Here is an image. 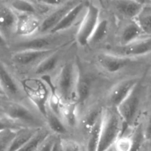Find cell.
I'll use <instances>...</instances> for the list:
<instances>
[{
	"label": "cell",
	"mask_w": 151,
	"mask_h": 151,
	"mask_svg": "<svg viewBox=\"0 0 151 151\" xmlns=\"http://www.w3.org/2000/svg\"><path fill=\"white\" fill-rule=\"evenodd\" d=\"M58 50H24L15 52L11 59L13 63L18 66L22 67H32L34 69L44 59Z\"/></svg>",
	"instance_id": "4fadbf2b"
},
{
	"label": "cell",
	"mask_w": 151,
	"mask_h": 151,
	"mask_svg": "<svg viewBox=\"0 0 151 151\" xmlns=\"http://www.w3.org/2000/svg\"><path fill=\"white\" fill-rule=\"evenodd\" d=\"M109 31V21L108 18L103 17L100 14V19L96 27L88 44H97L104 41Z\"/></svg>",
	"instance_id": "d4e9b609"
},
{
	"label": "cell",
	"mask_w": 151,
	"mask_h": 151,
	"mask_svg": "<svg viewBox=\"0 0 151 151\" xmlns=\"http://www.w3.org/2000/svg\"><path fill=\"white\" fill-rule=\"evenodd\" d=\"M17 16L16 36L30 37L34 33L38 32L42 20L40 16L30 14H17Z\"/></svg>",
	"instance_id": "2e32d148"
},
{
	"label": "cell",
	"mask_w": 151,
	"mask_h": 151,
	"mask_svg": "<svg viewBox=\"0 0 151 151\" xmlns=\"http://www.w3.org/2000/svg\"><path fill=\"white\" fill-rule=\"evenodd\" d=\"M122 22H123V24L119 30V44L118 46L128 45L146 36L134 19Z\"/></svg>",
	"instance_id": "e0dca14e"
},
{
	"label": "cell",
	"mask_w": 151,
	"mask_h": 151,
	"mask_svg": "<svg viewBox=\"0 0 151 151\" xmlns=\"http://www.w3.org/2000/svg\"><path fill=\"white\" fill-rule=\"evenodd\" d=\"M38 129L39 128H24L19 130L12 140L7 151H18L20 150L30 140Z\"/></svg>",
	"instance_id": "44dd1931"
},
{
	"label": "cell",
	"mask_w": 151,
	"mask_h": 151,
	"mask_svg": "<svg viewBox=\"0 0 151 151\" xmlns=\"http://www.w3.org/2000/svg\"><path fill=\"white\" fill-rule=\"evenodd\" d=\"M101 2L111 13L121 21L132 20L144 4L136 0H95Z\"/></svg>",
	"instance_id": "52a82bcc"
},
{
	"label": "cell",
	"mask_w": 151,
	"mask_h": 151,
	"mask_svg": "<svg viewBox=\"0 0 151 151\" xmlns=\"http://www.w3.org/2000/svg\"><path fill=\"white\" fill-rule=\"evenodd\" d=\"M103 109L101 106H94L88 109L84 114L81 120V131L86 136H88L93 127L102 118L103 114Z\"/></svg>",
	"instance_id": "ffe728a7"
},
{
	"label": "cell",
	"mask_w": 151,
	"mask_h": 151,
	"mask_svg": "<svg viewBox=\"0 0 151 151\" xmlns=\"http://www.w3.org/2000/svg\"><path fill=\"white\" fill-rule=\"evenodd\" d=\"M18 16L7 1H0V32L8 41L16 35Z\"/></svg>",
	"instance_id": "5bb4252c"
},
{
	"label": "cell",
	"mask_w": 151,
	"mask_h": 151,
	"mask_svg": "<svg viewBox=\"0 0 151 151\" xmlns=\"http://www.w3.org/2000/svg\"><path fill=\"white\" fill-rule=\"evenodd\" d=\"M88 2L89 0H83L75 5L72 10L68 12L58 24L53 29L51 33L66 32L75 26L77 23L81 24L86 13Z\"/></svg>",
	"instance_id": "8fae6325"
},
{
	"label": "cell",
	"mask_w": 151,
	"mask_h": 151,
	"mask_svg": "<svg viewBox=\"0 0 151 151\" xmlns=\"http://www.w3.org/2000/svg\"><path fill=\"white\" fill-rule=\"evenodd\" d=\"M60 118L66 127L75 128L78 125V106L76 103H63Z\"/></svg>",
	"instance_id": "7402d4cb"
},
{
	"label": "cell",
	"mask_w": 151,
	"mask_h": 151,
	"mask_svg": "<svg viewBox=\"0 0 151 151\" xmlns=\"http://www.w3.org/2000/svg\"><path fill=\"white\" fill-rule=\"evenodd\" d=\"M139 82L138 78H130L122 80L115 84L109 91L108 100L111 107L118 108V106L129 96L134 87Z\"/></svg>",
	"instance_id": "7c38bea8"
},
{
	"label": "cell",
	"mask_w": 151,
	"mask_h": 151,
	"mask_svg": "<svg viewBox=\"0 0 151 151\" xmlns=\"http://www.w3.org/2000/svg\"><path fill=\"white\" fill-rule=\"evenodd\" d=\"M0 86L5 95L10 98L18 99L22 96V88L13 74L0 60Z\"/></svg>",
	"instance_id": "9a60e30c"
},
{
	"label": "cell",
	"mask_w": 151,
	"mask_h": 151,
	"mask_svg": "<svg viewBox=\"0 0 151 151\" xmlns=\"http://www.w3.org/2000/svg\"><path fill=\"white\" fill-rule=\"evenodd\" d=\"M4 96H6V95H5V94H4V91H3V90H2V88H1V86H0V100H1V99Z\"/></svg>",
	"instance_id": "74e56055"
},
{
	"label": "cell",
	"mask_w": 151,
	"mask_h": 151,
	"mask_svg": "<svg viewBox=\"0 0 151 151\" xmlns=\"http://www.w3.org/2000/svg\"><path fill=\"white\" fill-rule=\"evenodd\" d=\"M25 128L16 122H13L11 119L7 117H0V133L7 130H20L22 128Z\"/></svg>",
	"instance_id": "f546056e"
},
{
	"label": "cell",
	"mask_w": 151,
	"mask_h": 151,
	"mask_svg": "<svg viewBox=\"0 0 151 151\" xmlns=\"http://www.w3.org/2000/svg\"><path fill=\"white\" fill-rule=\"evenodd\" d=\"M106 151H116V150H115L114 147V146H113V147H111V148H109V150H107Z\"/></svg>",
	"instance_id": "f35d334b"
},
{
	"label": "cell",
	"mask_w": 151,
	"mask_h": 151,
	"mask_svg": "<svg viewBox=\"0 0 151 151\" xmlns=\"http://www.w3.org/2000/svg\"><path fill=\"white\" fill-rule=\"evenodd\" d=\"M101 10L94 0H89L86 13L78 27L76 39L81 47L88 44L89 40L100 19Z\"/></svg>",
	"instance_id": "8992f818"
},
{
	"label": "cell",
	"mask_w": 151,
	"mask_h": 151,
	"mask_svg": "<svg viewBox=\"0 0 151 151\" xmlns=\"http://www.w3.org/2000/svg\"><path fill=\"white\" fill-rule=\"evenodd\" d=\"M58 139L57 135L52 133L41 143L38 151H52Z\"/></svg>",
	"instance_id": "4dcf8cb0"
},
{
	"label": "cell",
	"mask_w": 151,
	"mask_h": 151,
	"mask_svg": "<svg viewBox=\"0 0 151 151\" xmlns=\"http://www.w3.org/2000/svg\"><path fill=\"white\" fill-rule=\"evenodd\" d=\"M116 151H131L133 140L131 136H121L114 145Z\"/></svg>",
	"instance_id": "f1b7e54d"
},
{
	"label": "cell",
	"mask_w": 151,
	"mask_h": 151,
	"mask_svg": "<svg viewBox=\"0 0 151 151\" xmlns=\"http://www.w3.org/2000/svg\"><path fill=\"white\" fill-rule=\"evenodd\" d=\"M51 134L52 132L50 129H46L44 128H39L30 140L18 151H38L41 143Z\"/></svg>",
	"instance_id": "484cf974"
},
{
	"label": "cell",
	"mask_w": 151,
	"mask_h": 151,
	"mask_svg": "<svg viewBox=\"0 0 151 151\" xmlns=\"http://www.w3.org/2000/svg\"><path fill=\"white\" fill-rule=\"evenodd\" d=\"M78 73V64L72 60L66 62L59 68L54 88L63 103H75Z\"/></svg>",
	"instance_id": "7a4b0ae2"
},
{
	"label": "cell",
	"mask_w": 151,
	"mask_h": 151,
	"mask_svg": "<svg viewBox=\"0 0 151 151\" xmlns=\"http://www.w3.org/2000/svg\"><path fill=\"white\" fill-rule=\"evenodd\" d=\"M134 20L146 36H151V4H144Z\"/></svg>",
	"instance_id": "603a6c76"
},
{
	"label": "cell",
	"mask_w": 151,
	"mask_h": 151,
	"mask_svg": "<svg viewBox=\"0 0 151 151\" xmlns=\"http://www.w3.org/2000/svg\"><path fill=\"white\" fill-rule=\"evenodd\" d=\"M79 67L78 83L76 87V94H75V103L79 107L88 100L91 94L92 89V80L88 74L82 70L81 66Z\"/></svg>",
	"instance_id": "d6986e66"
},
{
	"label": "cell",
	"mask_w": 151,
	"mask_h": 151,
	"mask_svg": "<svg viewBox=\"0 0 151 151\" xmlns=\"http://www.w3.org/2000/svg\"><path fill=\"white\" fill-rule=\"evenodd\" d=\"M35 4L44 6L49 8H55L61 5L64 1L63 0H31Z\"/></svg>",
	"instance_id": "d6a6232c"
},
{
	"label": "cell",
	"mask_w": 151,
	"mask_h": 151,
	"mask_svg": "<svg viewBox=\"0 0 151 151\" xmlns=\"http://www.w3.org/2000/svg\"><path fill=\"white\" fill-rule=\"evenodd\" d=\"M82 1L83 0H68L64 1L61 5L52 9L44 17L42 18L38 32L41 35L51 33L53 29L58 24L68 12Z\"/></svg>",
	"instance_id": "9c48e42d"
},
{
	"label": "cell",
	"mask_w": 151,
	"mask_h": 151,
	"mask_svg": "<svg viewBox=\"0 0 151 151\" xmlns=\"http://www.w3.org/2000/svg\"><path fill=\"white\" fill-rule=\"evenodd\" d=\"M136 1H139V3L142 4H151L150 0H136Z\"/></svg>",
	"instance_id": "8d00e7d4"
},
{
	"label": "cell",
	"mask_w": 151,
	"mask_h": 151,
	"mask_svg": "<svg viewBox=\"0 0 151 151\" xmlns=\"http://www.w3.org/2000/svg\"><path fill=\"white\" fill-rule=\"evenodd\" d=\"M137 59L116 55L108 52L99 53L96 57L99 66L109 74L118 73L127 68L131 67L136 63Z\"/></svg>",
	"instance_id": "ba28073f"
},
{
	"label": "cell",
	"mask_w": 151,
	"mask_h": 151,
	"mask_svg": "<svg viewBox=\"0 0 151 151\" xmlns=\"http://www.w3.org/2000/svg\"><path fill=\"white\" fill-rule=\"evenodd\" d=\"M18 131L7 130L0 133V151H7L12 140Z\"/></svg>",
	"instance_id": "83f0119b"
},
{
	"label": "cell",
	"mask_w": 151,
	"mask_h": 151,
	"mask_svg": "<svg viewBox=\"0 0 151 151\" xmlns=\"http://www.w3.org/2000/svg\"><path fill=\"white\" fill-rule=\"evenodd\" d=\"M108 52L133 58L147 55L151 54V36H145L128 45L117 46Z\"/></svg>",
	"instance_id": "30bf717a"
},
{
	"label": "cell",
	"mask_w": 151,
	"mask_h": 151,
	"mask_svg": "<svg viewBox=\"0 0 151 151\" xmlns=\"http://www.w3.org/2000/svg\"><path fill=\"white\" fill-rule=\"evenodd\" d=\"M62 48V47H61ZM61 48L55 51L46 58L33 69V74L37 76H48L59 66H61Z\"/></svg>",
	"instance_id": "ac0fdd59"
},
{
	"label": "cell",
	"mask_w": 151,
	"mask_h": 151,
	"mask_svg": "<svg viewBox=\"0 0 151 151\" xmlns=\"http://www.w3.org/2000/svg\"><path fill=\"white\" fill-rule=\"evenodd\" d=\"M4 116L25 128H42V120L29 108L19 102H10L3 106Z\"/></svg>",
	"instance_id": "5b68a950"
},
{
	"label": "cell",
	"mask_w": 151,
	"mask_h": 151,
	"mask_svg": "<svg viewBox=\"0 0 151 151\" xmlns=\"http://www.w3.org/2000/svg\"><path fill=\"white\" fill-rule=\"evenodd\" d=\"M60 145L63 151H81V145L75 140L63 139H60Z\"/></svg>",
	"instance_id": "1f68e13d"
},
{
	"label": "cell",
	"mask_w": 151,
	"mask_h": 151,
	"mask_svg": "<svg viewBox=\"0 0 151 151\" xmlns=\"http://www.w3.org/2000/svg\"><path fill=\"white\" fill-rule=\"evenodd\" d=\"M7 47V40L4 38V35L0 32V47L5 48Z\"/></svg>",
	"instance_id": "e575fe53"
},
{
	"label": "cell",
	"mask_w": 151,
	"mask_h": 151,
	"mask_svg": "<svg viewBox=\"0 0 151 151\" xmlns=\"http://www.w3.org/2000/svg\"><path fill=\"white\" fill-rule=\"evenodd\" d=\"M103 117V116H102ZM102 118L96 123L87 136L86 150L97 151L99 142L100 138V130H101Z\"/></svg>",
	"instance_id": "4316f807"
},
{
	"label": "cell",
	"mask_w": 151,
	"mask_h": 151,
	"mask_svg": "<svg viewBox=\"0 0 151 151\" xmlns=\"http://www.w3.org/2000/svg\"><path fill=\"white\" fill-rule=\"evenodd\" d=\"M68 38L63 36L62 32L41 34L35 37H19V39L12 44L11 48L14 52L24 50H58L66 44Z\"/></svg>",
	"instance_id": "3957f363"
},
{
	"label": "cell",
	"mask_w": 151,
	"mask_h": 151,
	"mask_svg": "<svg viewBox=\"0 0 151 151\" xmlns=\"http://www.w3.org/2000/svg\"><path fill=\"white\" fill-rule=\"evenodd\" d=\"M144 130L145 139L151 142V111L147 118L145 126H144Z\"/></svg>",
	"instance_id": "836d02e7"
},
{
	"label": "cell",
	"mask_w": 151,
	"mask_h": 151,
	"mask_svg": "<svg viewBox=\"0 0 151 151\" xmlns=\"http://www.w3.org/2000/svg\"><path fill=\"white\" fill-rule=\"evenodd\" d=\"M52 151H63L60 145V139H58Z\"/></svg>",
	"instance_id": "d590c367"
},
{
	"label": "cell",
	"mask_w": 151,
	"mask_h": 151,
	"mask_svg": "<svg viewBox=\"0 0 151 151\" xmlns=\"http://www.w3.org/2000/svg\"><path fill=\"white\" fill-rule=\"evenodd\" d=\"M143 93V86L139 82L129 96L118 106L117 110L124 122L122 135L125 131L129 128H132L135 125L137 117L142 103Z\"/></svg>",
	"instance_id": "277c9868"
},
{
	"label": "cell",
	"mask_w": 151,
	"mask_h": 151,
	"mask_svg": "<svg viewBox=\"0 0 151 151\" xmlns=\"http://www.w3.org/2000/svg\"><path fill=\"white\" fill-rule=\"evenodd\" d=\"M124 122L117 108L109 106L103 111L100 138L97 151H106L113 147L121 137Z\"/></svg>",
	"instance_id": "6da1fadb"
},
{
	"label": "cell",
	"mask_w": 151,
	"mask_h": 151,
	"mask_svg": "<svg viewBox=\"0 0 151 151\" xmlns=\"http://www.w3.org/2000/svg\"><path fill=\"white\" fill-rule=\"evenodd\" d=\"M46 122L48 128L52 134L55 135H62L67 132L66 125L63 122L61 118L50 109H47V114L45 116Z\"/></svg>",
	"instance_id": "cb8c5ba5"
}]
</instances>
